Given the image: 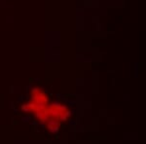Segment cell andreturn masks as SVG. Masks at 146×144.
Returning <instances> with one entry per match:
<instances>
[{"label": "cell", "instance_id": "cell-1", "mask_svg": "<svg viewBox=\"0 0 146 144\" xmlns=\"http://www.w3.org/2000/svg\"><path fill=\"white\" fill-rule=\"evenodd\" d=\"M48 110L50 117L58 119V121H65L70 115L69 110L65 106L58 104V103H53V104L49 105Z\"/></svg>", "mask_w": 146, "mask_h": 144}, {"label": "cell", "instance_id": "cell-5", "mask_svg": "<svg viewBox=\"0 0 146 144\" xmlns=\"http://www.w3.org/2000/svg\"><path fill=\"white\" fill-rule=\"evenodd\" d=\"M60 121H58V119H55V118H50V119H49V121L46 123V126L49 129V131L55 133V131H56L58 129H60Z\"/></svg>", "mask_w": 146, "mask_h": 144}, {"label": "cell", "instance_id": "cell-3", "mask_svg": "<svg viewBox=\"0 0 146 144\" xmlns=\"http://www.w3.org/2000/svg\"><path fill=\"white\" fill-rule=\"evenodd\" d=\"M36 115V118L41 121L42 123H47L50 119V114H49V110H48V106L47 105H43L40 107V109L35 113Z\"/></svg>", "mask_w": 146, "mask_h": 144}, {"label": "cell", "instance_id": "cell-2", "mask_svg": "<svg viewBox=\"0 0 146 144\" xmlns=\"http://www.w3.org/2000/svg\"><path fill=\"white\" fill-rule=\"evenodd\" d=\"M31 96H32V101L36 102L39 105H47V103H48V98H47L45 93L40 89L36 88L32 90Z\"/></svg>", "mask_w": 146, "mask_h": 144}, {"label": "cell", "instance_id": "cell-4", "mask_svg": "<svg viewBox=\"0 0 146 144\" xmlns=\"http://www.w3.org/2000/svg\"><path fill=\"white\" fill-rule=\"evenodd\" d=\"M41 106H43V105H39V104H37L36 102L31 100L30 102H27V103H25V105H23V110L25 111V112H33L35 114V113L40 109Z\"/></svg>", "mask_w": 146, "mask_h": 144}]
</instances>
